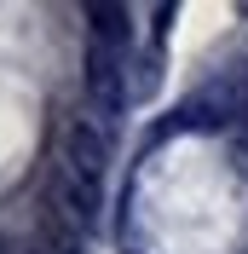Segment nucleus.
I'll use <instances>...</instances> for the list:
<instances>
[{
	"label": "nucleus",
	"mask_w": 248,
	"mask_h": 254,
	"mask_svg": "<svg viewBox=\"0 0 248 254\" xmlns=\"http://www.w3.org/2000/svg\"><path fill=\"white\" fill-rule=\"evenodd\" d=\"M63 168H69L75 179H93V185L104 179V168H110V139L98 133L93 122H81V116L63 127Z\"/></svg>",
	"instance_id": "nucleus-1"
},
{
	"label": "nucleus",
	"mask_w": 248,
	"mask_h": 254,
	"mask_svg": "<svg viewBox=\"0 0 248 254\" xmlns=\"http://www.w3.org/2000/svg\"><path fill=\"white\" fill-rule=\"evenodd\" d=\"M122 58L127 52H110V47H87V87L104 110H122L127 104V81H122Z\"/></svg>",
	"instance_id": "nucleus-2"
},
{
	"label": "nucleus",
	"mask_w": 248,
	"mask_h": 254,
	"mask_svg": "<svg viewBox=\"0 0 248 254\" xmlns=\"http://www.w3.org/2000/svg\"><path fill=\"white\" fill-rule=\"evenodd\" d=\"M58 208L69 214L75 231H87V225H98V214H104V190H98L93 179H75V174H69L58 185Z\"/></svg>",
	"instance_id": "nucleus-3"
},
{
	"label": "nucleus",
	"mask_w": 248,
	"mask_h": 254,
	"mask_svg": "<svg viewBox=\"0 0 248 254\" xmlns=\"http://www.w3.org/2000/svg\"><path fill=\"white\" fill-rule=\"evenodd\" d=\"M87 35H93V47L127 52V35H133V17H127V6H87Z\"/></svg>",
	"instance_id": "nucleus-4"
}]
</instances>
